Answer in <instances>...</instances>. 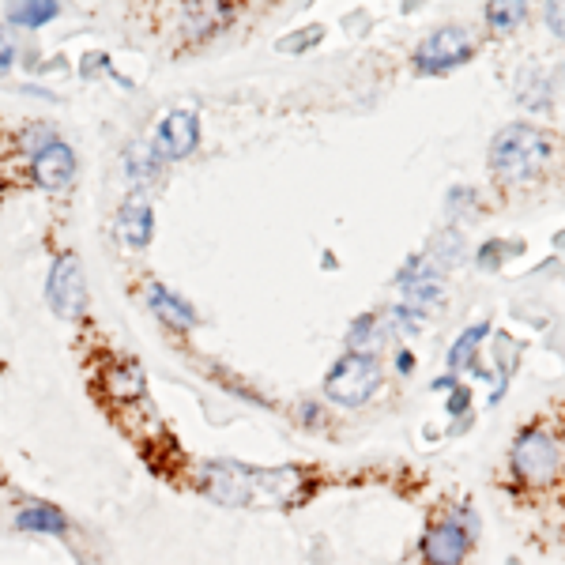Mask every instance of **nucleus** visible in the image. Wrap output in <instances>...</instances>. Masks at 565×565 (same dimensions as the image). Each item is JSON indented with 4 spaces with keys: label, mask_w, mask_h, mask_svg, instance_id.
<instances>
[{
    "label": "nucleus",
    "mask_w": 565,
    "mask_h": 565,
    "mask_svg": "<svg viewBox=\"0 0 565 565\" xmlns=\"http://www.w3.org/2000/svg\"><path fill=\"white\" fill-rule=\"evenodd\" d=\"M302 479L298 471L279 467V471H264V467H249L238 460H215L204 464V490L223 501V506H253V501H272V506H287L298 494Z\"/></svg>",
    "instance_id": "f257e3e1"
},
{
    "label": "nucleus",
    "mask_w": 565,
    "mask_h": 565,
    "mask_svg": "<svg viewBox=\"0 0 565 565\" xmlns=\"http://www.w3.org/2000/svg\"><path fill=\"white\" fill-rule=\"evenodd\" d=\"M550 159V140L531 124H509L490 144V170L506 181L536 177Z\"/></svg>",
    "instance_id": "f03ea898"
},
{
    "label": "nucleus",
    "mask_w": 565,
    "mask_h": 565,
    "mask_svg": "<svg viewBox=\"0 0 565 565\" xmlns=\"http://www.w3.org/2000/svg\"><path fill=\"white\" fill-rule=\"evenodd\" d=\"M513 475L524 483V486H550L558 475H561V464H565V453L558 445V437L543 426H528L517 442H513Z\"/></svg>",
    "instance_id": "7ed1b4c3"
},
{
    "label": "nucleus",
    "mask_w": 565,
    "mask_h": 565,
    "mask_svg": "<svg viewBox=\"0 0 565 565\" xmlns=\"http://www.w3.org/2000/svg\"><path fill=\"white\" fill-rule=\"evenodd\" d=\"M377 389H381V366L362 351H347L325 377V392L339 407H362Z\"/></svg>",
    "instance_id": "20e7f679"
},
{
    "label": "nucleus",
    "mask_w": 565,
    "mask_h": 565,
    "mask_svg": "<svg viewBox=\"0 0 565 565\" xmlns=\"http://www.w3.org/2000/svg\"><path fill=\"white\" fill-rule=\"evenodd\" d=\"M475 57V38L467 27H437L415 49V65L422 72H453Z\"/></svg>",
    "instance_id": "39448f33"
},
{
    "label": "nucleus",
    "mask_w": 565,
    "mask_h": 565,
    "mask_svg": "<svg viewBox=\"0 0 565 565\" xmlns=\"http://www.w3.org/2000/svg\"><path fill=\"white\" fill-rule=\"evenodd\" d=\"M46 298L53 305L57 317H83L87 309V279H83V264L76 253H60L49 268V282H46Z\"/></svg>",
    "instance_id": "423d86ee"
},
{
    "label": "nucleus",
    "mask_w": 565,
    "mask_h": 565,
    "mask_svg": "<svg viewBox=\"0 0 565 565\" xmlns=\"http://www.w3.org/2000/svg\"><path fill=\"white\" fill-rule=\"evenodd\" d=\"M475 543V520L464 517H445L437 520L433 528H426L422 536V558L430 565H460Z\"/></svg>",
    "instance_id": "0eeeda50"
},
{
    "label": "nucleus",
    "mask_w": 565,
    "mask_h": 565,
    "mask_svg": "<svg viewBox=\"0 0 565 565\" xmlns=\"http://www.w3.org/2000/svg\"><path fill=\"white\" fill-rule=\"evenodd\" d=\"M200 144V121L197 113H188V110H174L166 113V121L159 124V133H155V155L159 159H188V155L197 151Z\"/></svg>",
    "instance_id": "6e6552de"
},
{
    "label": "nucleus",
    "mask_w": 565,
    "mask_h": 565,
    "mask_svg": "<svg viewBox=\"0 0 565 565\" xmlns=\"http://www.w3.org/2000/svg\"><path fill=\"white\" fill-rule=\"evenodd\" d=\"M30 174H35V181L42 188H49V193H60V188H69L72 177H76V155L69 144L60 140H46L35 159H30Z\"/></svg>",
    "instance_id": "1a4fd4ad"
},
{
    "label": "nucleus",
    "mask_w": 565,
    "mask_h": 565,
    "mask_svg": "<svg viewBox=\"0 0 565 565\" xmlns=\"http://www.w3.org/2000/svg\"><path fill=\"white\" fill-rule=\"evenodd\" d=\"M117 234H121V241L129 245V249H147V241L155 234V211H151V204L140 193L121 204V211H117Z\"/></svg>",
    "instance_id": "9d476101"
},
{
    "label": "nucleus",
    "mask_w": 565,
    "mask_h": 565,
    "mask_svg": "<svg viewBox=\"0 0 565 565\" xmlns=\"http://www.w3.org/2000/svg\"><path fill=\"white\" fill-rule=\"evenodd\" d=\"M147 302H151L155 317L166 321L170 328H181V332L197 328V309L188 305L185 298H177L170 287H163V282H151V287H147Z\"/></svg>",
    "instance_id": "9b49d317"
},
{
    "label": "nucleus",
    "mask_w": 565,
    "mask_h": 565,
    "mask_svg": "<svg viewBox=\"0 0 565 565\" xmlns=\"http://www.w3.org/2000/svg\"><path fill=\"white\" fill-rule=\"evenodd\" d=\"M102 392L113 396V400H124L133 403L147 392V381H144V369L136 362H113L106 369V381H102Z\"/></svg>",
    "instance_id": "f8f14e48"
},
{
    "label": "nucleus",
    "mask_w": 565,
    "mask_h": 565,
    "mask_svg": "<svg viewBox=\"0 0 565 565\" xmlns=\"http://www.w3.org/2000/svg\"><path fill=\"white\" fill-rule=\"evenodd\" d=\"M16 528L19 531H42V536H65L69 517L53 506H27V509L16 513Z\"/></svg>",
    "instance_id": "ddd939ff"
},
{
    "label": "nucleus",
    "mask_w": 565,
    "mask_h": 565,
    "mask_svg": "<svg viewBox=\"0 0 565 565\" xmlns=\"http://www.w3.org/2000/svg\"><path fill=\"white\" fill-rule=\"evenodd\" d=\"M60 16V5H53V0H23V5H8V23L16 27H46Z\"/></svg>",
    "instance_id": "4468645a"
},
{
    "label": "nucleus",
    "mask_w": 565,
    "mask_h": 565,
    "mask_svg": "<svg viewBox=\"0 0 565 565\" xmlns=\"http://www.w3.org/2000/svg\"><path fill=\"white\" fill-rule=\"evenodd\" d=\"M486 332H490V325L483 321V325H471L456 343H453V351H449V369L456 373V369H464L471 358H475V351H479V343L486 339Z\"/></svg>",
    "instance_id": "2eb2a0df"
},
{
    "label": "nucleus",
    "mask_w": 565,
    "mask_h": 565,
    "mask_svg": "<svg viewBox=\"0 0 565 565\" xmlns=\"http://www.w3.org/2000/svg\"><path fill=\"white\" fill-rule=\"evenodd\" d=\"M155 159H159V155H155L151 144H136V147H129V155H124V166H129L136 188H147V185L155 181Z\"/></svg>",
    "instance_id": "dca6fc26"
},
{
    "label": "nucleus",
    "mask_w": 565,
    "mask_h": 565,
    "mask_svg": "<svg viewBox=\"0 0 565 565\" xmlns=\"http://www.w3.org/2000/svg\"><path fill=\"white\" fill-rule=\"evenodd\" d=\"M524 16H528V5H509V0H497V5L486 8V23L497 35H513V27H520Z\"/></svg>",
    "instance_id": "f3484780"
},
{
    "label": "nucleus",
    "mask_w": 565,
    "mask_h": 565,
    "mask_svg": "<svg viewBox=\"0 0 565 565\" xmlns=\"http://www.w3.org/2000/svg\"><path fill=\"white\" fill-rule=\"evenodd\" d=\"M351 351H362V355H373L369 347L377 343V317L373 313H366V317H358L355 325H351Z\"/></svg>",
    "instance_id": "a211bd4d"
},
{
    "label": "nucleus",
    "mask_w": 565,
    "mask_h": 565,
    "mask_svg": "<svg viewBox=\"0 0 565 565\" xmlns=\"http://www.w3.org/2000/svg\"><path fill=\"white\" fill-rule=\"evenodd\" d=\"M517 87H520V106H528V110H547L550 106V83L539 72H536V87H528L524 76H520Z\"/></svg>",
    "instance_id": "6ab92c4d"
},
{
    "label": "nucleus",
    "mask_w": 565,
    "mask_h": 565,
    "mask_svg": "<svg viewBox=\"0 0 565 565\" xmlns=\"http://www.w3.org/2000/svg\"><path fill=\"white\" fill-rule=\"evenodd\" d=\"M543 19H547V27H550V35L565 42V5H550V8L543 12Z\"/></svg>",
    "instance_id": "aec40b11"
},
{
    "label": "nucleus",
    "mask_w": 565,
    "mask_h": 565,
    "mask_svg": "<svg viewBox=\"0 0 565 565\" xmlns=\"http://www.w3.org/2000/svg\"><path fill=\"white\" fill-rule=\"evenodd\" d=\"M12 60H16V42H12L8 30H0V72L12 69Z\"/></svg>",
    "instance_id": "412c9836"
},
{
    "label": "nucleus",
    "mask_w": 565,
    "mask_h": 565,
    "mask_svg": "<svg viewBox=\"0 0 565 565\" xmlns=\"http://www.w3.org/2000/svg\"><path fill=\"white\" fill-rule=\"evenodd\" d=\"M396 369H400V373H411V369H415V355H411V351H400V355H396Z\"/></svg>",
    "instance_id": "4be33fe9"
},
{
    "label": "nucleus",
    "mask_w": 565,
    "mask_h": 565,
    "mask_svg": "<svg viewBox=\"0 0 565 565\" xmlns=\"http://www.w3.org/2000/svg\"><path fill=\"white\" fill-rule=\"evenodd\" d=\"M453 396H456V400H449V411H456V415H460L464 407H467V389H456Z\"/></svg>",
    "instance_id": "5701e85b"
},
{
    "label": "nucleus",
    "mask_w": 565,
    "mask_h": 565,
    "mask_svg": "<svg viewBox=\"0 0 565 565\" xmlns=\"http://www.w3.org/2000/svg\"><path fill=\"white\" fill-rule=\"evenodd\" d=\"M302 419H305V422H317V419H321V407H317V403H305V407H302Z\"/></svg>",
    "instance_id": "b1692460"
},
{
    "label": "nucleus",
    "mask_w": 565,
    "mask_h": 565,
    "mask_svg": "<svg viewBox=\"0 0 565 565\" xmlns=\"http://www.w3.org/2000/svg\"><path fill=\"white\" fill-rule=\"evenodd\" d=\"M558 80H561V83H565V65H561V69H558Z\"/></svg>",
    "instance_id": "393cba45"
}]
</instances>
